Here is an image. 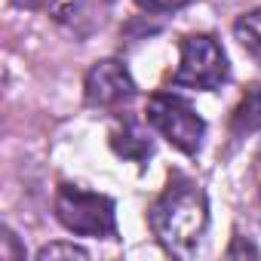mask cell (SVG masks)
Listing matches in <instances>:
<instances>
[{
    "label": "cell",
    "instance_id": "9",
    "mask_svg": "<svg viewBox=\"0 0 261 261\" xmlns=\"http://www.w3.org/2000/svg\"><path fill=\"white\" fill-rule=\"evenodd\" d=\"M59 258H80V261H86L89 252L83 246H74V243H46L37 252V261H59Z\"/></svg>",
    "mask_w": 261,
    "mask_h": 261
},
{
    "label": "cell",
    "instance_id": "2",
    "mask_svg": "<svg viewBox=\"0 0 261 261\" xmlns=\"http://www.w3.org/2000/svg\"><path fill=\"white\" fill-rule=\"evenodd\" d=\"M53 209L62 227L77 237H117V206L105 194L80 185H59Z\"/></svg>",
    "mask_w": 261,
    "mask_h": 261
},
{
    "label": "cell",
    "instance_id": "7",
    "mask_svg": "<svg viewBox=\"0 0 261 261\" xmlns=\"http://www.w3.org/2000/svg\"><path fill=\"white\" fill-rule=\"evenodd\" d=\"M233 133L237 136H243V133H252V129H258L261 126V86H252L249 92H246V98L237 105V111H233Z\"/></svg>",
    "mask_w": 261,
    "mask_h": 261
},
{
    "label": "cell",
    "instance_id": "1",
    "mask_svg": "<svg viewBox=\"0 0 261 261\" xmlns=\"http://www.w3.org/2000/svg\"><path fill=\"white\" fill-rule=\"evenodd\" d=\"M148 224L169 252H194L209 227V200L203 188L185 175H172L163 194L151 203Z\"/></svg>",
    "mask_w": 261,
    "mask_h": 261
},
{
    "label": "cell",
    "instance_id": "8",
    "mask_svg": "<svg viewBox=\"0 0 261 261\" xmlns=\"http://www.w3.org/2000/svg\"><path fill=\"white\" fill-rule=\"evenodd\" d=\"M233 37L240 40V46L249 56H255L261 62V7L252 10V13H246V16H240L233 22Z\"/></svg>",
    "mask_w": 261,
    "mask_h": 261
},
{
    "label": "cell",
    "instance_id": "12",
    "mask_svg": "<svg viewBox=\"0 0 261 261\" xmlns=\"http://www.w3.org/2000/svg\"><path fill=\"white\" fill-rule=\"evenodd\" d=\"M16 7H22V10H37V7H43L46 0H13Z\"/></svg>",
    "mask_w": 261,
    "mask_h": 261
},
{
    "label": "cell",
    "instance_id": "10",
    "mask_svg": "<svg viewBox=\"0 0 261 261\" xmlns=\"http://www.w3.org/2000/svg\"><path fill=\"white\" fill-rule=\"evenodd\" d=\"M25 258V249L19 246L16 233L10 227H4V237H0V261H19Z\"/></svg>",
    "mask_w": 261,
    "mask_h": 261
},
{
    "label": "cell",
    "instance_id": "11",
    "mask_svg": "<svg viewBox=\"0 0 261 261\" xmlns=\"http://www.w3.org/2000/svg\"><path fill=\"white\" fill-rule=\"evenodd\" d=\"M188 4L191 0H136V7L145 10V13H175Z\"/></svg>",
    "mask_w": 261,
    "mask_h": 261
},
{
    "label": "cell",
    "instance_id": "6",
    "mask_svg": "<svg viewBox=\"0 0 261 261\" xmlns=\"http://www.w3.org/2000/svg\"><path fill=\"white\" fill-rule=\"evenodd\" d=\"M111 145H114L117 154H123L129 160H139V163L151 157V139L142 133L136 123H123V133L114 129V133H111Z\"/></svg>",
    "mask_w": 261,
    "mask_h": 261
},
{
    "label": "cell",
    "instance_id": "4",
    "mask_svg": "<svg viewBox=\"0 0 261 261\" xmlns=\"http://www.w3.org/2000/svg\"><path fill=\"white\" fill-rule=\"evenodd\" d=\"M145 120L157 129L172 148H178L188 157H194L200 151V145H203V136H206L203 117L185 98H178L172 92L151 95L148 105H145Z\"/></svg>",
    "mask_w": 261,
    "mask_h": 261
},
{
    "label": "cell",
    "instance_id": "3",
    "mask_svg": "<svg viewBox=\"0 0 261 261\" xmlns=\"http://www.w3.org/2000/svg\"><path fill=\"white\" fill-rule=\"evenodd\" d=\"M230 74L227 53L212 34H188L181 40V59L172 74V86L212 92L218 89Z\"/></svg>",
    "mask_w": 261,
    "mask_h": 261
},
{
    "label": "cell",
    "instance_id": "5",
    "mask_svg": "<svg viewBox=\"0 0 261 261\" xmlns=\"http://www.w3.org/2000/svg\"><path fill=\"white\" fill-rule=\"evenodd\" d=\"M136 95V80L117 59H101L86 71L83 80V98L89 108H114Z\"/></svg>",
    "mask_w": 261,
    "mask_h": 261
}]
</instances>
